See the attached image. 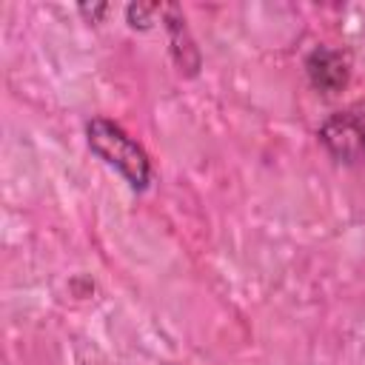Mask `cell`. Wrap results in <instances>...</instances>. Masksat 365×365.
<instances>
[{"label": "cell", "instance_id": "obj_4", "mask_svg": "<svg viewBox=\"0 0 365 365\" xmlns=\"http://www.w3.org/2000/svg\"><path fill=\"white\" fill-rule=\"evenodd\" d=\"M165 14H168L165 17V29L171 34V54H174L180 71L197 74V68H200V51H197L194 40H191V34L185 29V17L180 14L177 6H165Z\"/></svg>", "mask_w": 365, "mask_h": 365}, {"label": "cell", "instance_id": "obj_2", "mask_svg": "<svg viewBox=\"0 0 365 365\" xmlns=\"http://www.w3.org/2000/svg\"><path fill=\"white\" fill-rule=\"evenodd\" d=\"M319 140L339 163L365 160V120L356 111H339L328 117L319 128Z\"/></svg>", "mask_w": 365, "mask_h": 365}, {"label": "cell", "instance_id": "obj_1", "mask_svg": "<svg viewBox=\"0 0 365 365\" xmlns=\"http://www.w3.org/2000/svg\"><path fill=\"white\" fill-rule=\"evenodd\" d=\"M86 143L88 148L111 165L134 191H145L151 182V160L145 148L114 120L94 117L86 123Z\"/></svg>", "mask_w": 365, "mask_h": 365}, {"label": "cell", "instance_id": "obj_6", "mask_svg": "<svg viewBox=\"0 0 365 365\" xmlns=\"http://www.w3.org/2000/svg\"><path fill=\"white\" fill-rule=\"evenodd\" d=\"M80 11H83V14H86L91 23H97V20H100V17L108 11V6H80Z\"/></svg>", "mask_w": 365, "mask_h": 365}, {"label": "cell", "instance_id": "obj_3", "mask_svg": "<svg viewBox=\"0 0 365 365\" xmlns=\"http://www.w3.org/2000/svg\"><path fill=\"white\" fill-rule=\"evenodd\" d=\"M305 74H308V80H311L314 88H319L325 94H336L348 83V60L336 48L317 46L305 57Z\"/></svg>", "mask_w": 365, "mask_h": 365}, {"label": "cell", "instance_id": "obj_5", "mask_svg": "<svg viewBox=\"0 0 365 365\" xmlns=\"http://www.w3.org/2000/svg\"><path fill=\"white\" fill-rule=\"evenodd\" d=\"M157 11H160L157 3H131L125 9V17H128V26L131 29H151Z\"/></svg>", "mask_w": 365, "mask_h": 365}]
</instances>
